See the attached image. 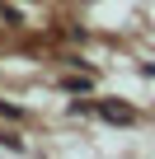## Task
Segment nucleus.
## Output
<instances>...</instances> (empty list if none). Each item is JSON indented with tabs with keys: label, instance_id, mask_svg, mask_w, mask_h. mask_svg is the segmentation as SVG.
<instances>
[{
	"label": "nucleus",
	"instance_id": "1",
	"mask_svg": "<svg viewBox=\"0 0 155 159\" xmlns=\"http://www.w3.org/2000/svg\"><path fill=\"white\" fill-rule=\"evenodd\" d=\"M99 117L113 122V126H132V122H136V112H132L127 103H99Z\"/></svg>",
	"mask_w": 155,
	"mask_h": 159
},
{
	"label": "nucleus",
	"instance_id": "2",
	"mask_svg": "<svg viewBox=\"0 0 155 159\" xmlns=\"http://www.w3.org/2000/svg\"><path fill=\"white\" fill-rule=\"evenodd\" d=\"M61 89H66V94H90V89H94V80H90V75H80V80L66 75V80H61Z\"/></svg>",
	"mask_w": 155,
	"mask_h": 159
},
{
	"label": "nucleus",
	"instance_id": "3",
	"mask_svg": "<svg viewBox=\"0 0 155 159\" xmlns=\"http://www.w3.org/2000/svg\"><path fill=\"white\" fill-rule=\"evenodd\" d=\"M0 117H5V122H19V117H24V108H14V103L0 98Z\"/></svg>",
	"mask_w": 155,
	"mask_h": 159
},
{
	"label": "nucleus",
	"instance_id": "4",
	"mask_svg": "<svg viewBox=\"0 0 155 159\" xmlns=\"http://www.w3.org/2000/svg\"><path fill=\"white\" fill-rule=\"evenodd\" d=\"M0 145H5V150H14V154L24 150V140H19V136H10V131H0Z\"/></svg>",
	"mask_w": 155,
	"mask_h": 159
},
{
	"label": "nucleus",
	"instance_id": "5",
	"mask_svg": "<svg viewBox=\"0 0 155 159\" xmlns=\"http://www.w3.org/2000/svg\"><path fill=\"white\" fill-rule=\"evenodd\" d=\"M0 14H5V24H14V28H19V24H24V14H19V10H14V5H0Z\"/></svg>",
	"mask_w": 155,
	"mask_h": 159
}]
</instances>
